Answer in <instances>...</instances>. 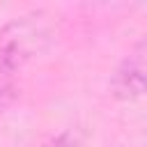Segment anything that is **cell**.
<instances>
[{
	"instance_id": "6da1fadb",
	"label": "cell",
	"mask_w": 147,
	"mask_h": 147,
	"mask_svg": "<svg viewBox=\"0 0 147 147\" xmlns=\"http://www.w3.org/2000/svg\"><path fill=\"white\" fill-rule=\"evenodd\" d=\"M34 18L37 14L23 16L21 21H14L0 30V71H11L21 67L46 41L48 32L44 23Z\"/></svg>"
},
{
	"instance_id": "7a4b0ae2",
	"label": "cell",
	"mask_w": 147,
	"mask_h": 147,
	"mask_svg": "<svg viewBox=\"0 0 147 147\" xmlns=\"http://www.w3.org/2000/svg\"><path fill=\"white\" fill-rule=\"evenodd\" d=\"M113 92L119 99H140L145 92V41H138L136 48L122 60L113 76Z\"/></svg>"
},
{
	"instance_id": "3957f363",
	"label": "cell",
	"mask_w": 147,
	"mask_h": 147,
	"mask_svg": "<svg viewBox=\"0 0 147 147\" xmlns=\"http://www.w3.org/2000/svg\"><path fill=\"white\" fill-rule=\"evenodd\" d=\"M44 147H76V138H74L69 131H64V133H60V136H53Z\"/></svg>"
}]
</instances>
